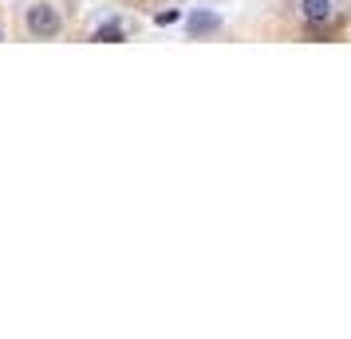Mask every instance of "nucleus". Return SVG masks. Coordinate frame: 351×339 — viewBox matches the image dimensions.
I'll return each instance as SVG.
<instances>
[{
    "label": "nucleus",
    "mask_w": 351,
    "mask_h": 339,
    "mask_svg": "<svg viewBox=\"0 0 351 339\" xmlns=\"http://www.w3.org/2000/svg\"><path fill=\"white\" fill-rule=\"evenodd\" d=\"M24 28L36 36V40H56L60 36V12L51 8V4H32L28 12H24Z\"/></svg>",
    "instance_id": "f257e3e1"
},
{
    "label": "nucleus",
    "mask_w": 351,
    "mask_h": 339,
    "mask_svg": "<svg viewBox=\"0 0 351 339\" xmlns=\"http://www.w3.org/2000/svg\"><path fill=\"white\" fill-rule=\"evenodd\" d=\"M221 12H213V8H193L190 16H186V28H190V36H213V32H221Z\"/></svg>",
    "instance_id": "f03ea898"
},
{
    "label": "nucleus",
    "mask_w": 351,
    "mask_h": 339,
    "mask_svg": "<svg viewBox=\"0 0 351 339\" xmlns=\"http://www.w3.org/2000/svg\"><path fill=\"white\" fill-rule=\"evenodd\" d=\"M300 12L308 24H328L332 20V0H300Z\"/></svg>",
    "instance_id": "7ed1b4c3"
},
{
    "label": "nucleus",
    "mask_w": 351,
    "mask_h": 339,
    "mask_svg": "<svg viewBox=\"0 0 351 339\" xmlns=\"http://www.w3.org/2000/svg\"><path fill=\"white\" fill-rule=\"evenodd\" d=\"M95 40H99V44H123L127 32H123V24L107 20V24H99V28H95Z\"/></svg>",
    "instance_id": "20e7f679"
},
{
    "label": "nucleus",
    "mask_w": 351,
    "mask_h": 339,
    "mask_svg": "<svg viewBox=\"0 0 351 339\" xmlns=\"http://www.w3.org/2000/svg\"><path fill=\"white\" fill-rule=\"evenodd\" d=\"M178 20H182L178 8H162V12H154V24H158V28H170V24H178Z\"/></svg>",
    "instance_id": "39448f33"
},
{
    "label": "nucleus",
    "mask_w": 351,
    "mask_h": 339,
    "mask_svg": "<svg viewBox=\"0 0 351 339\" xmlns=\"http://www.w3.org/2000/svg\"><path fill=\"white\" fill-rule=\"evenodd\" d=\"M0 40H4V32H0Z\"/></svg>",
    "instance_id": "423d86ee"
}]
</instances>
